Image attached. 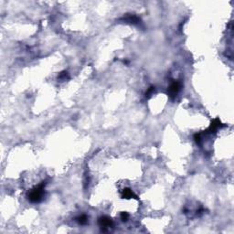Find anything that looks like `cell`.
Returning <instances> with one entry per match:
<instances>
[{
  "label": "cell",
  "mask_w": 234,
  "mask_h": 234,
  "mask_svg": "<svg viewBox=\"0 0 234 234\" xmlns=\"http://www.w3.org/2000/svg\"><path fill=\"white\" fill-rule=\"evenodd\" d=\"M123 198H125V199H135V198H136V196L134 194V192L131 189L125 188V189L123 190Z\"/></svg>",
  "instance_id": "obj_5"
},
{
  "label": "cell",
  "mask_w": 234,
  "mask_h": 234,
  "mask_svg": "<svg viewBox=\"0 0 234 234\" xmlns=\"http://www.w3.org/2000/svg\"><path fill=\"white\" fill-rule=\"evenodd\" d=\"M154 90H155V88H154V87H150V89H149V90L147 91V92L146 93V95L147 96V97H149V96H150L151 94L153 93V92H154Z\"/></svg>",
  "instance_id": "obj_8"
},
{
  "label": "cell",
  "mask_w": 234,
  "mask_h": 234,
  "mask_svg": "<svg viewBox=\"0 0 234 234\" xmlns=\"http://www.w3.org/2000/svg\"><path fill=\"white\" fill-rule=\"evenodd\" d=\"M99 223L102 227H110L112 225V220L107 217H103L99 220Z\"/></svg>",
  "instance_id": "obj_4"
},
{
  "label": "cell",
  "mask_w": 234,
  "mask_h": 234,
  "mask_svg": "<svg viewBox=\"0 0 234 234\" xmlns=\"http://www.w3.org/2000/svg\"><path fill=\"white\" fill-rule=\"evenodd\" d=\"M122 220H124V221H126V220H128V218H129V215L127 214V213L126 212H124V213H122Z\"/></svg>",
  "instance_id": "obj_7"
},
{
  "label": "cell",
  "mask_w": 234,
  "mask_h": 234,
  "mask_svg": "<svg viewBox=\"0 0 234 234\" xmlns=\"http://www.w3.org/2000/svg\"><path fill=\"white\" fill-rule=\"evenodd\" d=\"M77 220H78V222L80 224H85L87 222V217L85 215H82V216L79 217Z\"/></svg>",
  "instance_id": "obj_6"
},
{
  "label": "cell",
  "mask_w": 234,
  "mask_h": 234,
  "mask_svg": "<svg viewBox=\"0 0 234 234\" xmlns=\"http://www.w3.org/2000/svg\"><path fill=\"white\" fill-rule=\"evenodd\" d=\"M67 76H68L67 72H66V71H63V72H61V73H60V74L58 78H60V79H65Z\"/></svg>",
  "instance_id": "obj_9"
},
{
  "label": "cell",
  "mask_w": 234,
  "mask_h": 234,
  "mask_svg": "<svg viewBox=\"0 0 234 234\" xmlns=\"http://www.w3.org/2000/svg\"><path fill=\"white\" fill-rule=\"evenodd\" d=\"M179 89H180V83L178 82H174L169 87V95L172 98H174L177 94Z\"/></svg>",
  "instance_id": "obj_2"
},
{
  "label": "cell",
  "mask_w": 234,
  "mask_h": 234,
  "mask_svg": "<svg viewBox=\"0 0 234 234\" xmlns=\"http://www.w3.org/2000/svg\"><path fill=\"white\" fill-rule=\"evenodd\" d=\"M44 187H45V183H41L39 184L38 187H36L31 192H30L29 199L31 202H39V201L42 199L43 196H44Z\"/></svg>",
  "instance_id": "obj_1"
},
{
  "label": "cell",
  "mask_w": 234,
  "mask_h": 234,
  "mask_svg": "<svg viewBox=\"0 0 234 234\" xmlns=\"http://www.w3.org/2000/svg\"><path fill=\"white\" fill-rule=\"evenodd\" d=\"M194 138H195L196 142L199 143L200 142V135H195V136H194Z\"/></svg>",
  "instance_id": "obj_10"
},
{
  "label": "cell",
  "mask_w": 234,
  "mask_h": 234,
  "mask_svg": "<svg viewBox=\"0 0 234 234\" xmlns=\"http://www.w3.org/2000/svg\"><path fill=\"white\" fill-rule=\"evenodd\" d=\"M221 126H223V125L220 124V120H219V119H215V120L211 123L210 126H209V128L208 129V132H209V133H212V132L217 131V130H218L219 128L221 127Z\"/></svg>",
  "instance_id": "obj_3"
}]
</instances>
